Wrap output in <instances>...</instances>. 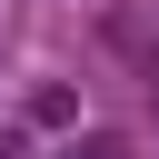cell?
<instances>
[{"label":"cell","mask_w":159,"mask_h":159,"mask_svg":"<svg viewBox=\"0 0 159 159\" xmlns=\"http://www.w3.org/2000/svg\"><path fill=\"white\" fill-rule=\"evenodd\" d=\"M60 159H129V149H119V139H70Z\"/></svg>","instance_id":"obj_2"},{"label":"cell","mask_w":159,"mask_h":159,"mask_svg":"<svg viewBox=\"0 0 159 159\" xmlns=\"http://www.w3.org/2000/svg\"><path fill=\"white\" fill-rule=\"evenodd\" d=\"M30 119L40 129H70V89H30Z\"/></svg>","instance_id":"obj_1"}]
</instances>
